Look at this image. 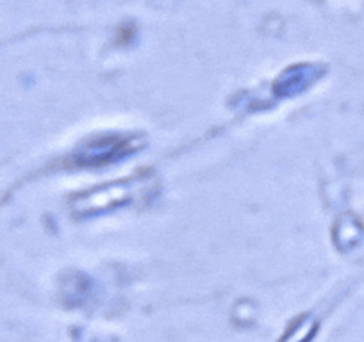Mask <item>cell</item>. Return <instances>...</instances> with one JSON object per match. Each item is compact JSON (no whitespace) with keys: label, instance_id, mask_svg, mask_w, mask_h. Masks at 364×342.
<instances>
[{"label":"cell","instance_id":"7a4b0ae2","mask_svg":"<svg viewBox=\"0 0 364 342\" xmlns=\"http://www.w3.org/2000/svg\"><path fill=\"white\" fill-rule=\"evenodd\" d=\"M131 143L127 139L107 138L99 139L97 143H87L84 152L80 153V162L82 164H100V160H111L113 157H120L122 153H129Z\"/></svg>","mask_w":364,"mask_h":342},{"label":"cell","instance_id":"6da1fadb","mask_svg":"<svg viewBox=\"0 0 364 342\" xmlns=\"http://www.w3.org/2000/svg\"><path fill=\"white\" fill-rule=\"evenodd\" d=\"M145 180L139 175L132 177V179L122 180V182L106 184V186L99 187V189H90L86 193L79 194L77 200H73V211L84 212V214H93V212L107 211L117 205L127 204L138 186H143Z\"/></svg>","mask_w":364,"mask_h":342}]
</instances>
